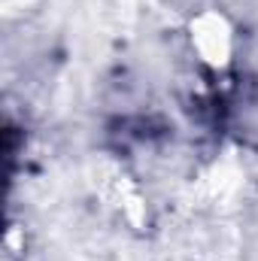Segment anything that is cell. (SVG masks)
Segmentation results:
<instances>
[{
    "instance_id": "cell-1",
    "label": "cell",
    "mask_w": 258,
    "mask_h": 261,
    "mask_svg": "<svg viewBox=\"0 0 258 261\" xmlns=\"http://www.w3.org/2000/svg\"><path fill=\"white\" fill-rule=\"evenodd\" d=\"M189 46L210 70H225L234 61V28L219 9H200L189 21Z\"/></svg>"
}]
</instances>
